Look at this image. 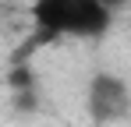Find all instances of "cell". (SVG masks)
I'll use <instances>...</instances> for the list:
<instances>
[{"label":"cell","mask_w":131,"mask_h":127,"mask_svg":"<svg viewBox=\"0 0 131 127\" xmlns=\"http://www.w3.org/2000/svg\"><path fill=\"white\" fill-rule=\"evenodd\" d=\"M32 21L43 35H74V39H96L113 25V11L99 7L96 0H36Z\"/></svg>","instance_id":"6da1fadb"},{"label":"cell","mask_w":131,"mask_h":127,"mask_svg":"<svg viewBox=\"0 0 131 127\" xmlns=\"http://www.w3.org/2000/svg\"><path fill=\"white\" fill-rule=\"evenodd\" d=\"M85 106H89V117H92L96 124H113V120L128 117V109H131V92H128V85L121 81L117 74L99 71V74L89 81Z\"/></svg>","instance_id":"7a4b0ae2"},{"label":"cell","mask_w":131,"mask_h":127,"mask_svg":"<svg viewBox=\"0 0 131 127\" xmlns=\"http://www.w3.org/2000/svg\"><path fill=\"white\" fill-rule=\"evenodd\" d=\"M96 4H99V7H106V11H117L124 0H96Z\"/></svg>","instance_id":"3957f363"}]
</instances>
